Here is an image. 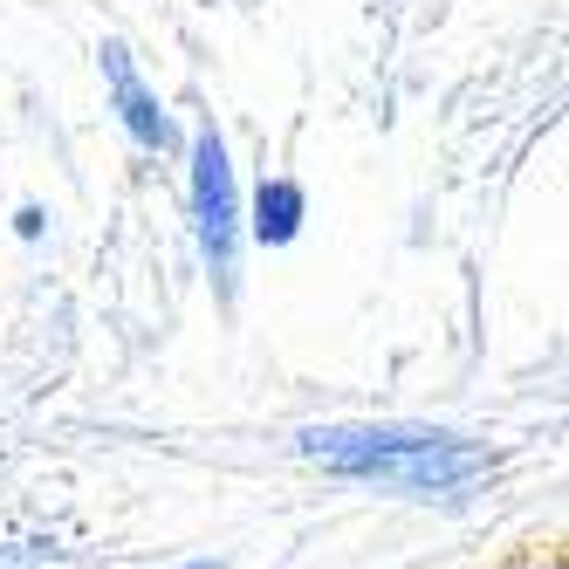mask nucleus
<instances>
[{
  "mask_svg": "<svg viewBox=\"0 0 569 569\" xmlns=\"http://www.w3.org/2000/svg\"><path fill=\"white\" fill-rule=\"evenodd\" d=\"M97 69H103V90H110V110H117V124H124V138H131L138 151H151V158L179 151V124H172L166 97H158V90L144 83L138 56H131L124 42H117V34L97 49Z\"/></svg>",
  "mask_w": 569,
  "mask_h": 569,
  "instance_id": "7ed1b4c3",
  "label": "nucleus"
},
{
  "mask_svg": "<svg viewBox=\"0 0 569 569\" xmlns=\"http://www.w3.org/2000/svg\"><path fill=\"white\" fill-rule=\"evenodd\" d=\"M296 453L337 480H371L398 495H460L473 487L495 453L480 439H460L446 426H412V419H343V426H302Z\"/></svg>",
  "mask_w": 569,
  "mask_h": 569,
  "instance_id": "f257e3e1",
  "label": "nucleus"
},
{
  "mask_svg": "<svg viewBox=\"0 0 569 569\" xmlns=\"http://www.w3.org/2000/svg\"><path fill=\"white\" fill-rule=\"evenodd\" d=\"M186 213H192V240H199L213 296L233 302L248 233H240V179H233V158H227V138H220L213 117L186 138Z\"/></svg>",
  "mask_w": 569,
  "mask_h": 569,
  "instance_id": "f03ea898",
  "label": "nucleus"
},
{
  "mask_svg": "<svg viewBox=\"0 0 569 569\" xmlns=\"http://www.w3.org/2000/svg\"><path fill=\"white\" fill-rule=\"evenodd\" d=\"M14 233H21V240H42V233H49V213H42V207H21V213H14Z\"/></svg>",
  "mask_w": 569,
  "mask_h": 569,
  "instance_id": "39448f33",
  "label": "nucleus"
},
{
  "mask_svg": "<svg viewBox=\"0 0 569 569\" xmlns=\"http://www.w3.org/2000/svg\"><path fill=\"white\" fill-rule=\"evenodd\" d=\"M302 220H309V192L296 179H261L254 199L240 207V233H248L254 248H296Z\"/></svg>",
  "mask_w": 569,
  "mask_h": 569,
  "instance_id": "20e7f679",
  "label": "nucleus"
},
{
  "mask_svg": "<svg viewBox=\"0 0 569 569\" xmlns=\"http://www.w3.org/2000/svg\"><path fill=\"white\" fill-rule=\"evenodd\" d=\"M179 569H227V562H179Z\"/></svg>",
  "mask_w": 569,
  "mask_h": 569,
  "instance_id": "423d86ee",
  "label": "nucleus"
}]
</instances>
